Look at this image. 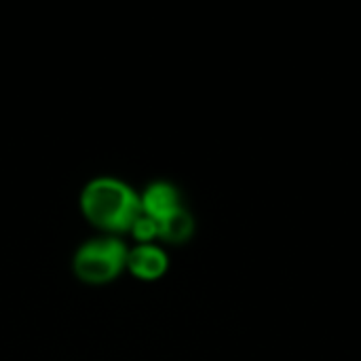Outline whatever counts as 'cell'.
<instances>
[{"label": "cell", "instance_id": "6da1fadb", "mask_svg": "<svg viewBox=\"0 0 361 361\" xmlns=\"http://www.w3.org/2000/svg\"><path fill=\"white\" fill-rule=\"evenodd\" d=\"M82 216L99 231L110 237L118 233H129L135 220L142 216L140 195L116 178H95L80 195Z\"/></svg>", "mask_w": 361, "mask_h": 361}, {"label": "cell", "instance_id": "7a4b0ae2", "mask_svg": "<svg viewBox=\"0 0 361 361\" xmlns=\"http://www.w3.org/2000/svg\"><path fill=\"white\" fill-rule=\"evenodd\" d=\"M129 250L118 237H97L78 247L74 273L82 283L106 286L127 269Z\"/></svg>", "mask_w": 361, "mask_h": 361}, {"label": "cell", "instance_id": "3957f363", "mask_svg": "<svg viewBox=\"0 0 361 361\" xmlns=\"http://www.w3.org/2000/svg\"><path fill=\"white\" fill-rule=\"evenodd\" d=\"M127 269L133 277H137L142 281H157L167 273L169 258L154 243H144V245H137L135 250L129 252Z\"/></svg>", "mask_w": 361, "mask_h": 361}, {"label": "cell", "instance_id": "277c9868", "mask_svg": "<svg viewBox=\"0 0 361 361\" xmlns=\"http://www.w3.org/2000/svg\"><path fill=\"white\" fill-rule=\"evenodd\" d=\"M142 214L161 222L180 209V195L167 182H154L140 195Z\"/></svg>", "mask_w": 361, "mask_h": 361}, {"label": "cell", "instance_id": "5b68a950", "mask_svg": "<svg viewBox=\"0 0 361 361\" xmlns=\"http://www.w3.org/2000/svg\"><path fill=\"white\" fill-rule=\"evenodd\" d=\"M192 235V218L182 207L159 222V237L167 243H184Z\"/></svg>", "mask_w": 361, "mask_h": 361}, {"label": "cell", "instance_id": "8992f818", "mask_svg": "<svg viewBox=\"0 0 361 361\" xmlns=\"http://www.w3.org/2000/svg\"><path fill=\"white\" fill-rule=\"evenodd\" d=\"M129 233L140 241V245H144V243H152V241L159 237V222L142 214V216L135 220V224L131 226V231H129Z\"/></svg>", "mask_w": 361, "mask_h": 361}]
</instances>
